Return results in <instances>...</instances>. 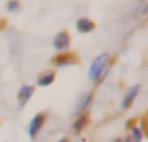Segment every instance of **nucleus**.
<instances>
[{
    "mask_svg": "<svg viewBox=\"0 0 148 142\" xmlns=\"http://www.w3.org/2000/svg\"><path fill=\"white\" fill-rule=\"evenodd\" d=\"M109 66H110V54L109 52H101L99 55H96L91 60L88 66V79L95 84L101 76L107 74Z\"/></svg>",
    "mask_w": 148,
    "mask_h": 142,
    "instance_id": "1",
    "label": "nucleus"
},
{
    "mask_svg": "<svg viewBox=\"0 0 148 142\" xmlns=\"http://www.w3.org/2000/svg\"><path fill=\"white\" fill-rule=\"evenodd\" d=\"M46 120H47L46 112H36L30 119V122L27 123V128H25L27 136H29L30 141H35L38 137V134L41 133V130H43L44 125H46Z\"/></svg>",
    "mask_w": 148,
    "mask_h": 142,
    "instance_id": "2",
    "label": "nucleus"
},
{
    "mask_svg": "<svg viewBox=\"0 0 148 142\" xmlns=\"http://www.w3.org/2000/svg\"><path fill=\"white\" fill-rule=\"evenodd\" d=\"M52 65L55 68H68V66H76L79 65V57L73 52H58L52 57Z\"/></svg>",
    "mask_w": 148,
    "mask_h": 142,
    "instance_id": "3",
    "label": "nucleus"
},
{
    "mask_svg": "<svg viewBox=\"0 0 148 142\" xmlns=\"http://www.w3.org/2000/svg\"><path fill=\"white\" fill-rule=\"evenodd\" d=\"M52 48L57 52H68L71 48V35L68 30H60L58 33L54 35L52 38Z\"/></svg>",
    "mask_w": 148,
    "mask_h": 142,
    "instance_id": "4",
    "label": "nucleus"
},
{
    "mask_svg": "<svg viewBox=\"0 0 148 142\" xmlns=\"http://www.w3.org/2000/svg\"><path fill=\"white\" fill-rule=\"evenodd\" d=\"M140 90H142V85L140 84H134V85H131V87H128V90L125 92L121 101H120V109H121V111L131 109L134 101H136L137 97L140 95Z\"/></svg>",
    "mask_w": 148,
    "mask_h": 142,
    "instance_id": "5",
    "label": "nucleus"
},
{
    "mask_svg": "<svg viewBox=\"0 0 148 142\" xmlns=\"http://www.w3.org/2000/svg\"><path fill=\"white\" fill-rule=\"evenodd\" d=\"M35 93V85H30V84H22L19 87V90H17L16 93V101H17V109H24L27 104H29V101L32 99Z\"/></svg>",
    "mask_w": 148,
    "mask_h": 142,
    "instance_id": "6",
    "label": "nucleus"
},
{
    "mask_svg": "<svg viewBox=\"0 0 148 142\" xmlns=\"http://www.w3.org/2000/svg\"><path fill=\"white\" fill-rule=\"evenodd\" d=\"M93 98H95L93 92H87V93H84L82 97L77 99L76 106H74V109H73L74 115H80V114H85V112L90 109L91 103H93Z\"/></svg>",
    "mask_w": 148,
    "mask_h": 142,
    "instance_id": "7",
    "label": "nucleus"
},
{
    "mask_svg": "<svg viewBox=\"0 0 148 142\" xmlns=\"http://www.w3.org/2000/svg\"><path fill=\"white\" fill-rule=\"evenodd\" d=\"M88 125H90V115H88V112L80 114V115H76V119L73 120L71 131H73L74 134H80V133H84V131L88 128Z\"/></svg>",
    "mask_w": 148,
    "mask_h": 142,
    "instance_id": "8",
    "label": "nucleus"
},
{
    "mask_svg": "<svg viewBox=\"0 0 148 142\" xmlns=\"http://www.w3.org/2000/svg\"><path fill=\"white\" fill-rule=\"evenodd\" d=\"M55 77H57V74H55L54 70L41 71V73L38 74V77H36V87H41V88L51 87V85L55 82Z\"/></svg>",
    "mask_w": 148,
    "mask_h": 142,
    "instance_id": "9",
    "label": "nucleus"
},
{
    "mask_svg": "<svg viewBox=\"0 0 148 142\" xmlns=\"http://www.w3.org/2000/svg\"><path fill=\"white\" fill-rule=\"evenodd\" d=\"M96 28V24H95L93 19L87 16H82V17H77L76 19V30L82 35H87V33H91V32Z\"/></svg>",
    "mask_w": 148,
    "mask_h": 142,
    "instance_id": "10",
    "label": "nucleus"
},
{
    "mask_svg": "<svg viewBox=\"0 0 148 142\" xmlns=\"http://www.w3.org/2000/svg\"><path fill=\"white\" fill-rule=\"evenodd\" d=\"M5 8H6V13L17 14V13L21 11V8H22V5H21L19 0H8V2H6V5H5Z\"/></svg>",
    "mask_w": 148,
    "mask_h": 142,
    "instance_id": "11",
    "label": "nucleus"
},
{
    "mask_svg": "<svg viewBox=\"0 0 148 142\" xmlns=\"http://www.w3.org/2000/svg\"><path fill=\"white\" fill-rule=\"evenodd\" d=\"M129 137H131V142H142L145 137V133H142L137 126H134L129 130Z\"/></svg>",
    "mask_w": 148,
    "mask_h": 142,
    "instance_id": "12",
    "label": "nucleus"
},
{
    "mask_svg": "<svg viewBox=\"0 0 148 142\" xmlns=\"http://www.w3.org/2000/svg\"><path fill=\"white\" fill-rule=\"evenodd\" d=\"M137 128H139L140 131H142V133H145L147 131V120H145V117H142V119L139 120V122H137V125H136Z\"/></svg>",
    "mask_w": 148,
    "mask_h": 142,
    "instance_id": "13",
    "label": "nucleus"
},
{
    "mask_svg": "<svg viewBox=\"0 0 148 142\" xmlns=\"http://www.w3.org/2000/svg\"><path fill=\"white\" fill-rule=\"evenodd\" d=\"M134 126H136V120H134V119L126 120V125H125L126 130H131V128H134Z\"/></svg>",
    "mask_w": 148,
    "mask_h": 142,
    "instance_id": "14",
    "label": "nucleus"
},
{
    "mask_svg": "<svg viewBox=\"0 0 148 142\" xmlns=\"http://www.w3.org/2000/svg\"><path fill=\"white\" fill-rule=\"evenodd\" d=\"M5 30H6V21L0 19V32H5Z\"/></svg>",
    "mask_w": 148,
    "mask_h": 142,
    "instance_id": "15",
    "label": "nucleus"
},
{
    "mask_svg": "<svg viewBox=\"0 0 148 142\" xmlns=\"http://www.w3.org/2000/svg\"><path fill=\"white\" fill-rule=\"evenodd\" d=\"M121 142H131V137H129V134H128V136H125V137H121Z\"/></svg>",
    "mask_w": 148,
    "mask_h": 142,
    "instance_id": "16",
    "label": "nucleus"
},
{
    "mask_svg": "<svg viewBox=\"0 0 148 142\" xmlns=\"http://www.w3.org/2000/svg\"><path fill=\"white\" fill-rule=\"evenodd\" d=\"M57 142H71V141H69L68 137H60V139H58Z\"/></svg>",
    "mask_w": 148,
    "mask_h": 142,
    "instance_id": "17",
    "label": "nucleus"
},
{
    "mask_svg": "<svg viewBox=\"0 0 148 142\" xmlns=\"http://www.w3.org/2000/svg\"><path fill=\"white\" fill-rule=\"evenodd\" d=\"M112 142H121V137H115V139L112 141Z\"/></svg>",
    "mask_w": 148,
    "mask_h": 142,
    "instance_id": "18",
    "label": "nucleus"
}]
</instances>
